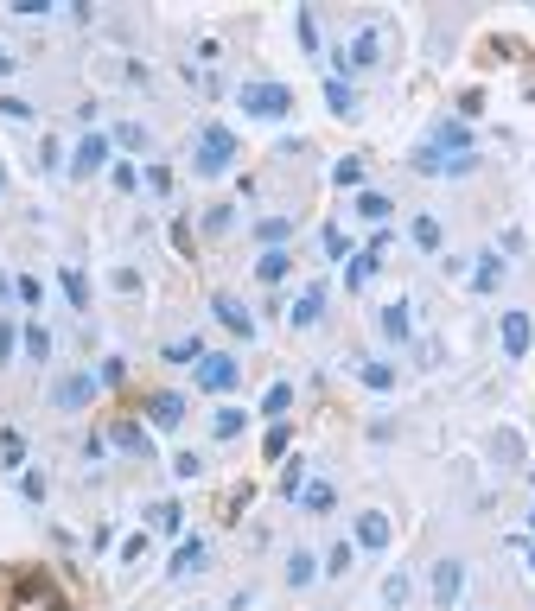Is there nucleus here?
I'll return each mask as SVG.
<instances>
[{
  "instance_id": "obj_1",
  "label": "nucleus",
  "mask_w": 535,
  "mask_h": 611,
  "mask_svg": "<svg viewBox=\"0 0 535 611\" xmlns=\"http://www.w3.org/2000/svg\"><path fill=\"white\" fill-rule=\"evenodd\" d=\"M389 64V32L376 26V20H364L351 32V39H338V45H325V77H370V71H383Z\"/></svg>"
},
{
  "instance_id": "obj_2",
  "label": "nucleus",
  "mask_w": 535,
  "mask_h": 611,
  "mask_svg": "<svg viewBox=\"0 0 535 611\" xmlns=\"http://www.w3.org/2000/svg\"><path fill=\"white\" fill-rule=\"evenodd\" d=\"M236 153H243V147H236V128H223V121H198L192 160H185V166H192L198 179H230V172H236Z\"/></svg>"
},
{
  "instance_id": "obj_3",
  "label": "nucleus",
  "mask_w": 535,
  "mask_h": 611,
  "mask_svg": "<svg viewBox=\"0 0 535 611\" xmlns=\"http://www.w3.org/2000/svg\"><path fill=\"white\" fill-rule=\"evenodd\" d=\"M236 109L249 121H287L293 115V90L281 77H243L236 83Z\"/></svg>"
},
{
  "instance_id": "obj_4",
  "label": "nucleus",
  "mask_w": 535,
  "mask_h": 611,
  "mask_svg": "<svg viewBox=\"0 0 535 611\" xmlns=\"http://www.w3.org/2000/svg\"><path fill=\"white\" fill-rule=\"evenodd\" d=\"M96 395H102V376L96 370H64L45 389V408L51 414H83V408H96Z\"/></svg>"
},
{
  "instance_id": "obj_5",
  "label": "nucleus",
  "mask_w": 535,
  "mask_h": 611,
  "mask_svg": "<svg viewBox=\"0 0 535 611\" xmlns=\"http://www.w3.org/2000/svg\"><path fill=\"white\" fill-rule=\"evenodd\" d=\"M478 166H485V153H434L427 141L408 153V172H421V179H472Z\"/></svg>"
},
{
  "instance_id": "obj_6",
  "label": "nucleus",
  "mask_w": 535,
  "mask_h": 611,
  "mask_svg": "<svg viewBox=\"0 0 535 611\" xmlns=\"http://www.w3.org/2000/svg\"><path fill=\"white\" fill-rule=\"evenodd\" d=\"M236 382H243V357H236V351H204L198 370H192L198 395H236Z\"/></svg>"
},
{
  "instance_id": "obj_7",
  "label": "nucleus",
  "mask_w": 535,
  "mask_h": 611,
  "mask_svg": "<svg viewBox=\"0 0 535 611\" xmlns=\"http://www.w3.org/2000/svg\"><path fill=\"white\" fill-rule=\"evenodd\" d=\"M497 351H504V363H523L535 351V319L529 306H504L497 312Z\"/></svg>"
},
{
  "instance_id": "obj_8",
  "label": "nucleus",
  "mask_w": 535,
  "mask_h": 611,
  "mask_svg": "<svg viewBox=\"0 0 535 611\" xmlns=\"http://www.w3.org/2000/svg\"><path fill=\"white\" fill-rule=\"evenodd\" d=\"M109 166H115V141H109L102 128H83L77 147H71V166H64V172H71V179H96V172H109Z\"/></svg>"
},
{
  "instance_id": "obj_9",
  "label": "nucleus",
  "mask_w": 535,
  "mask_h": 611,
  "mask_svg": "<svg viewBox=\"0 0 535 611\" xmlns=\"http://www.w3.org/2000/svg\"><path fill=\"white\" fill-rule=\"evenodd\" d=\"M504 281H510L504 249H472V261H465V287H472L478 300H491V293H504Z\"/></svg>"
},
{
  "instance_id": "obj_10",
  "label": "nucleus",
  "mask_w": 535,
  "mask_h": 611,
  "mask_svg": "<svg viewBox=\"0 0 535 611\" xmlns=\"http://www.w3.org/2000/svg\"><path fill=\"white\" fill-rule=\"evenodd\" d=\"M465 554H440L434 561V580H427V592H434V611H459V599H465Z\"/></svg>"
},
{
  "instance_id": "obj_11",
  "label": "nucleus",
  "mask_w": 535,
  "mask_h": 611,
  "mask_svg": "<svg viewBox=\"0 0 535 611\" xmlns=\"http://www.w3.org/2000/svg\"><path fill=\"white\" fill-rule=\"evenodd\" d=\"M376 338H383L389 351H408L414 344V300H383L376 306Z\"/></svg>"
},
{
  "instance_id": "obj_12",
  "label": "nucleus",
  "mask_w": 535,
  "mask_h": 611,
  "mask_svg": "<svg viewBox=\"0 0 535 611\" xmlns=\"http://www.w3.org/2000/svg\"><path fill=\"white\" fill-rule=\"evenodd\" d=\"M325 312H332V287H325V281H306L300 300L287 306V325H293V331H319Z\"/></svg>"
},
{
  "instance_id": "obj_13",
  "label": "nucleus",
  "mask_w": 535,
  "mask_h": 611,
  "mask_svg": "<svg viewBox=\"0 0 535 611\" xmlns=\"http://www.w3.org/2000/svg\"><path fill=\"white\" fill-rule=\"evenodd\" d=\"M211 567V541L204 535H179V548H172V561H166V580L179 586V580H198V573Z\"/></svg>"
},
{
  "instance_id": "obj_14",
  "label": "nucleus",
  "mask_w": 535,
  "mask_h": 611,
  "mask_svg": "<svg viewBox=\"0 0 535 611\" xmlns=\"http://www.w3.org/2000/svg\"><path fill=\"white\" fill-rule=\"evenodd\" d=\"M351 541H357V554H389V541H395V522H389V510H357V522H351Z\"/></svg>"
},
{
  "instance_id": "obj_15",
  "label": "nucleus",
  "mask_w": 535,
  "mask_h": 611,
  "mask_svg": "<svg viewBox=\"0 0 535 611\" xmlns=\"http://www.w3.org/2000/svg\"><path fill=\"white\" fill-rule=\"evenodd\" d=\"M211 319H217L223 331H230L236 344H249V338H255V312H249L243 300H236V293H211Z\"/></svg>"
},
{
  "instance_id": "obj_16",
  "label": "nucleus",
  "mask_w": 535,
  "mask_h": 611,
  "mask_svg": "<svg viewBox=\"0 0 535 611\" xmlns=\"http://www.w3.org/2000/svg\"><path fill=\"white\" fill-rule=\"evenodd\" d=\"M185 414H192V401H185L179 389H160L147 401V427L153 433H172V427H185Z\"/></svg>"
},
{
  "instance_id": "obj_17",
  "label": "nucleus",
  "mask_w": 535,
  "mask_h": 611,
  "mask_svg": "<svg viewBox=\"0 0 535 611\" xmlns=\"http://www.w3.org/2000/svg\"><path fill=\"white\" fill-rule=\"evenodd\" d=\"M408 242H414V255H446V223L434 217V211H414L408 217Z\"/></svg>"
},
{
  "instance_id": "obj_18",
  "label": "nucleus",
  "mask_w": 535,
  "mask_h": 611,
  "mask_svg": "<svg viewBox=\"0 0 535 611\" xmlns=\"http://www.w3.org/2000/svg\"><path fill=\"white\" fill-rule=\"evenodd\" d=\"M325 109H332L338 121H357L364 115V90H357L351 77H325Z\"/></svg>"
},
{
  "instance_id": "obj_19",
  "label": "nucleus",
  "mask_w": 535,
  "mask_h": 611,
  "mask_svg": "<svg viewBox=\"0 0 535 611\" xmlns=\"http://www.w3.org/2000/svg\"><path fill=\"white\" fill-rule=\"evenodd\" d=\"M351 376L364 382L370 395H389L395 382H402V376H395V363H383V357H351Z\"/></svg>"
},
{
  "instance_id": "obj_20",
  "label": "nucleus",
  "mask_w": 535,
  "mask_h": 611,
  "mask_svg": "<svg viewBox=\"0 0 535 611\" xmlns=\"http://www.w3.org/2000/svg\"><path fill=\"white\" fill-rule=\"evenodd\" d=\"M319 573H325V580H351V573H357V541H351V535H338L332 548L319 554Z\"/></svg>"
},
{
  "instance_id": "obj_21",
  "label": "nucleus",
  "mask_w": 535,
  "mask_h": 611,
  "mask_svg": "<svg viewBox=\"0 0 535 611\" xmlns=\"http://www.w3.org/2000/svg\"><path fill=\"white\" fill-rule=\"evenodd\" d=\"M109 141H115V153L141 160V153H153V128H147V121H115V128H109Z\"/></svg>"
},
{
  "instance_id": "obj_22",
  "label": "nucleus",
  "mask_w": 535,
  "mask_h": 611,
  "mask_svg": "<svg viewBox=\"0 0 535 611\" xmlns=\"http://www.w3.org/2000/svg\"><path fill=\"white\" fill-rule=\"evenodd\" d=\"M20 351H26V363H51V351H58V338H51V325H39V319H26L20 325Z\"/></svg>"
},
{
  "instance_id": "obj_23",
  "label": "nucleus",
  "mask_w": 535,
  "mask_h": 611,
  "mask_svg": "<svg viewBox=\"0 0 535 611\" xmlns=\"http://www.w3.org/2000/svg\"><path fill=\"white\" fill-rule=\"evenodd\" d=\"M109 446L134 452V459H153V427H141V421H115V427H109Z\"/></svg>"
},
{
  "instance_id": "obj_24",
  "label": "nucleus",
  "mask_w": 535,
  "mask_h": 611,
  "mask_svg": "<svg viewBox=\"0 0 535 611\" xmlns=\"http://www.w3.org/2000/svg\"><path fill=\"white\" fill-rule=\"evenodd\" d=\"M376 599H383V611H408V599H414V573H408V567H389L383 586H376Z\"/></svg>"
},
{
  "instance_id": "obj_25",
  "label": "nucleus",
  "mask_w": 535,
  "mask_h": 611,
  "mask_svg": "<svg viewBox=\"0 0 535 611\" xmlns=\"http://www.w3.org/2000/svg\"><path fill=\"white\" fill-rule=\"evenodd\" d=\"M325 573H319V554L313 548H287V586L293 592H306V586H319Z\"/></svg>"
},
{
  "instance_id": "obj_26",
  "label": "nucleus",
  "mask_w": 535,
  "mask_h": 611,
  "mask_svg": "<svg viewBox=\"0 0 535 611\" xmlns=\"http://www.w3.org/2000/svg\"><path fill=\"white\" fill-rule=\"evenodd\" d=\"M351 211L364 217V223H376V230H383V223L395 217V198H389V191H376V185H364V191L351 198Z\"/></svg>"
},
{
  "instance_id": "obj_27",
  "label": "nucleus",
  "mask_w": 535,
  "mask_h": 611,
  "mask_svg": "<svg viewBox=\"0 0 535 611\" xmlns=\"http://www.w3.org/2000/svg\"><path fill=\"white\" fill-rule=\"evenodd\" d=\"M300 503V516H332L338 510V491H332V478H306V491L293 497Z\"/></svg>"
},
{
  "instance_id": "obj_28",
  "label": "nucleus",
  "mask_w": 535,
  "mask_h": 611,
  "mask_svg": "<svg viewBox=\"0 0 535 611\" xmlns=\"http://www.w3.org/2000/svg\"><path fill=\"white\" fill-rule=\"evenodd\" d=\"M293 230H300V217H262V223H249V236L255 242H262V249H287V242H293Z\"/></svg>"
},
{
  "instance_id": "obj_29",
  "label": "nucleus",
  "mask_w": 535,
  "mask_h": 611,
  "mask_svg": "<svg viewBox=\"0 0 535 611\" xmlns=\"http://www.w3.org/2000/svg\"><path fill=\"white\" fill-rule=\"evenodd\" d=\"M211 351V344L198 338V331H185V338H172L166 351H160V363H172V370H198V357Z\"/></svg>"
},
{
  "instance_id": "obj_30",
  "label": "nucleus",
  "mask_w": 535,
  "mask_h": 611,
  "mask_svg": "<svg viewBox=\"0 0 535 611\" xmlns=\"http://www.w3.org/2000/svg\"><path fill=\"white\" fill-rule=\"evenodd\" d=\"M58 287H64V300H71V312H90L96 293H90V274H83L77 261H64V268H58Z\"/></svg>"
},
{
  "instance_id": "obj_31",
  "label": "nucleus",
  "mask_w": 535,
  "mask_h": 611,
  "mask_svg": "<svg viewBox=\"0 0 535 611\" xmlns=\"http://www.w3.org/2000/svg\"><path fill=\"white\" fill-rule=\"evenodd\" d=\"M293 39H300V51H306L313 64H325V39H319V13H313V7L293 13Z\"/></svg>"
},
{
  "instance_id": "obj_32",
  "label": "nucleus",
  "mask_w": 535,
  "mask_h": 611,
  "mask_svg": "<svg viewBox=\"0 0 535 611\" xmlns=\"http://www.w3.org/2000/svg\"><path fill=\"white\" fill-rule=\"evenodd\" d=\"M287 274H293V249H262L255 255V281L262 287H281Z\"/></svg>"
},
{
  "instance_id": "obj_33",
  "label": "nucleus",
  "mask_w": 535,
  "mask_h": 611,
  "mask_svg": "<svg viewBox=\"0 0 535 611\" xmlns=\"http://www.w3.org/2000/svg\"><path fill=\"white\" fill-rule=\"evenodd\" d=\"M319 255H325V261H332V268H344V261H351V255H357V242H351V236H344V230H338V223H325V230H319Z\"/></svg>"
},
{
  "instance_id": "obj_34",
  "label": "nucleus",
  "mask_w": 535,
  "mask_h": 611,
  "mask_svg": "<svg viewBox=\"0 0 535 611\" xmlns=\"http://www.w3.org/2000/svg\"><path fill=\"white\" fill-rule=\"evenodd\" d=\"M147 529H160V535H179L185 529V510L172 497H160V503H147Z\"/></svg>"
},
{
  "instance_id": "obj_35",
  "label": "nucleus",
  "mask_w": 535,
  "mask_h": 611,
  "mask_svg": "<svg viewBox=\"0 0 535 611\" xmlns=\"http://www.w3.org/2000/svg\"><path fill=\"white\" fill-rule=\"evenodd\" d=\"M243 427H249V408H217L211 414V440H236Z\"/></svg>"
},
{
  "instance_id": "obj_36",
  "label": "nucleus",
  "mask_w": 535,
  "mask_h": 611,
  "mask_svg": "<svg viewBox=\"0 0 535 611\" xmlns=\"http://www.w3.org/2000/svg\"><path fill=\"white\" fill-rule=\"evenodd\" d=\"M287 408H293V382H274L262 395V421H287Z\"/></svg>"
},
{
  "instance_id": "obj_37",
  "label": "nucleus",
  "mask_w": 535,
  "mask_h": 611,
  "mask_svg": "<svg viewBox=\"0 0 535 611\" xmlns=\"http://www.w3.org/2000/svg\"><path fill=\"white\" fill-rule=\"evenodd\" d=\"M141 191H147V198H172V172L160 160H147L141 166Z\"/></svg>"
},
{
  "instance_id": "obj_38",
  "label": "nucleus",
  "mask_w": 535,
  "mask_h": 611,
  "mask_svg": "<svg viewBox=\"0 0 535 611\" xmlns=\"http://www.w3.org/2000/svg\"><path fill=\"white\" fill-rule=\"evenodd\" d=\"M0 471H26V440H20V433H0Z\"/></svg>"
},
{
  "instance_id": "obj_39",
  "label": "nucleus",
  "mask_w": 535,
  "mask_h": 611,
  "mask_svg": "<svg viewBox=\"0 0 535 611\" xmlns=\"http://www.w3.org/2000/svg\"><path fill=\"white\" fill-rule=\"evenodd\" d=\"M13 306H32V312L45 306V281H39V274H20V281H13Z\"/></svg>"
},
{
  "instance_id": "obj_40",
  "label": "nucleus",
  "mask_w": 535,
  "mask_h": 611,
  "mask_svg": "<svg viewBox=\"0 0 535 611\" xmlns=\"http://www.w3.org/2000/svg\"><path fill=\"white\" fill-rule=\"evenodd\" d=\"M236 230V204H211L204 211V236H230Z\"/></svg>"
},
{
  "instance_id": "obj_41",
  "label": "nucleus",
  "mask_w": 535,
  "mask_h": 611,
  "mask_svg": "<svg viewBox=\"0 0 535 611\" xmlns=\"http://www.w3.org/2000/svg\"><path fill=\"white\" fill-rule=\"evenodd\" d=\"M332 185H344V191H364V160H357V153H351V160H338V166H332Z\"/></svg>"
},
{
  "instance_id": "obj_42",
  "label": "nucleus",
  "mask_w": 535,
  "mask_h": 611,
  "mask_svg": "<svg viewBox=\"0 0 535 611\" xmlns=\"http://www.w3.org/2000/svg\"><path fill=\"white\" fill-rule=\"evenodd\" d=\"M172 478H179V484L204 478V452H172Z\"/></svg>"
},
{
  "instance_id": "obj_43",
  "label": "nucleus",
  "mask_w": 535,
  "mask_h": 611,
  "mask_svg": "<svg viewBox=\"0 0 535 611\" xmlns=\"http://www.w3.org/2000/svg\"><path fill=\"white\" fill-rule=\"evenodd\" d=\"M300 491H306V459H287V471H281V497L293 503Z\"/></svg>"
},
{
  "instance_id": "obj_44",
  "label": "nucleus",
  "mask_w": 535,
  "mask_h": 611,
  "mask_svg": "<svg viewBox=\"0 0 535 611\" xmlns=\"http://www.w3.org/2000/svg\"><path fill=\"white\" fill-rule=\"evenodd\" d=\"M13 351H20V325H13L7 312H0V370L13 363Z\"/></svg>"
},
{
  "instance_id": "obj_45",
  "label": "nucleus",
  "mask_w": 535,
  "mask_h": 611,
  "mask_svg": "<svg viewBox=\"0 0 535 611\" xmlns=\"http://www.w3.org/2000/svg\"><path fill=\"white\" fill-rule=\"evenodd\" d=\"M109 179H115V191H141V166H134V160H115Z\"/></svg>"
},
{
  "instance_id": "obj_46",
  "label": "nucleus",
  "mask_w": 535,
  "mask_h": 611,
  "mask_svg": "<svg viewBox=\"0 0 535 611\" xmlns=\"http://www.w3.org/2000/svg\"><path fill=\"white\" fill-rule=\"evenodd\" d=\"M20 491H26V503H45L51 478H45V471H20Z\"/></svg>"
},
{
  "instance_id": "obj_47",
  "label": "nucleus",
  "mask_w": 535,
  "mask_h": 611,
  "mask_svg": "<svg viewBox=\"0 0 535 611\" xmlns=\"http://www.w3.org/2000/svg\"><path fill=\"white\" fill-rule=\"evenodd\" d=\"M141 561H147V529H134L122 541V567H141Z\"/></svg>"
},
{
  "instance_id": "obj_48",
  "label": "nucleus",
  "mask_w": 535,
  "mask_h": 611,
  "mask_svg": "<svg viewBox=\"0 0 535 611\" xmlns=\"http://www.w3.org/2000/svg\"><path fill=\"white\" fill-rule=\"evenodd\" d=\"M64 166H71V160H64V147L45 134V147H39V172H64Z\"/></svg>"
},
{
  "instance_id": "obj_49",
  "label": "nucleus",
  "mask_w": 535,
  "mask_h": 611,
  "mask_svg": "<svg viewBox=\"0 0 535 611\" xmlns=\"http://www.w3.org/2000/svg\"><path fill=\"white\" fill-rule=\"evenodd\" d=\"M0 115H7V121H32V102L7 90V96H0Z\"/></svg>"
},
{
  "instance_id": "obj_50",
  "label": "nucleus",
  "mask_w": 535,
  "mask_h": 611,
  "mask_svg": "<svg viewBox=\"0 0 535 611\" xmlns=\"http://www.w3.org/2000/svg\"><path fill=\"white\" fill-rule=\"evenodd\" d=\"M83 459H90V465L109 459V433H90V440H83Z\"/></svg>"
},
{
  "instance_id": "obj_51",
  "label": "nucleus",
  "mask_w": 535,
  "mask_h": 611,
  "mask_svg": "<svg viewBox=\"0 0 535 611\" xmlns=\"http://www.w3.org/2000/svg\"><path fill=\"white\" fill-rule=\"evenodd\" d=\"M109 287H115V293H141V274H134V268H115Z\"/></svg>"
},
{
  "instance_id": "obj_52",
  "label": "nucleus",
  "mask_w": 535,
  "mask_h": 611,
  "mask_svg": "<svg viewBox=\"0 0 535 611\" xmlns=\"http://www.w3.org/2000/svg\"><path fill=\"white\" fill-rule=\"evenodd\" d=\"M96 376H102V389H115V382H122V376H128V363H122V357H109V363H102V370H96Z\"/></svg>"
},
{
  "instance_id": "obj_53",
  "label": "nucleus",
  "mask_w": 535,
  "mask_h": 611,
  "mask_svg": "<svg viewBox=\"0 0 535 611\" xmlns=\"http://www.w3.org/2000/svg\"><path fill=\"white\" fill-rule=\"evenodd\" d=\"M13 71H20V58H13V51L0 45V77H13Z\"/></svg>"
},
{
  "instance_id": "obj_54",
  "label": "nucleus",
  "mask_w": 535,
  "mask_h": 611,
  "mask_svg": "<svg viewBox=\"0 0 535 611\" xmlns=\"http://www.w3.org/2000/svg\"><path fill=\"white\" fill-rule=\"evenodd\" d=\"M0 306H13V274L0 268Z\"/></svg>"
},
{
  "instance_id": "obj_55",
  "label": "nucleus",
  "mask_w": 535,
  "mask_h": 611,
  "mask_svg": "<svg viewBox=\"0 0 535 611\" xmlns=\"http://www.w3.org/2000/svg\"><path fill=\"white\" fill-rule=\"evenodd\" d=\"M523 561H529V573H535V541H523Z\"/></svg>"
},
{
  "instance_id": "obj_56",
  "label": "nucleus",
  "mask_w": 535,
  "mask_h": 611,
  "mask_svg": "<svg viewBox=\"0 0 535 611\" xmlns=\"http://www.w3.org/2000/svg\"><path fill=\"white\" fill-rule=\"evenodd\" d=\"M0 198H7V166H0Z\"/></svg>"
},
{
  "instance_id": "obj_57",
  "label": "nucleus",
  "mask_w": 535,
  "mask_h": 611,
  "mask_svg": "<svg viewBox=\"0 0 535 611\" xmlns=\"http://www.w3.org/2000/svg\"><path fill=\"white\" fill-rule=\"evenodd\" d=\"M459 611H491V605H459Z\"/></svg>"
},
{
  "instance_id": "obj_58",
  "label": "nucleus",
  "mask_w": 535,
  "mask_h": 611,
  "mask_svg": "<svg viewBox=\"0 0 535 611\" xmlns=\"http://www.w3.org/2000/svg\"><path fill=\"white\" fill-rule=\"evenodd\" d=\"M529 535H535V510H529Z\"/></svg>"
}]
</instances>
